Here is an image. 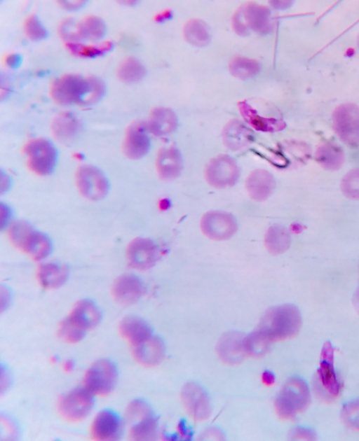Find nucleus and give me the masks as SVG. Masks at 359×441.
<instances>
[{
    "label": "nucleus",
    "instance_id": "de8ad7c7",
    "mask_svg": "<svg viewBox=\"0 0 359 441\" xmlns=\"http://www.w3.org/2000/svg\"><path fill=\"white\" fill-rule=\"evenodd\" d=\"M10 209L9 208L3 204L1 205V225L3 226L4 223H6L10 217Z\"/></svg>",
    "mask_w": 359,
    "mask_h": 441
},
{
    "label": "nucleus",
    "instance_id": "f3484780",
    "mask_svg": "<svg viewBox=\"0 0 359 441\" xmlns=\"http://www.w3.org/2000/svg\"><path fill=\"white\" fill-rule=\"evenodd\" d=\"M246 336L236 331L228 332L222 336L217 345V353L222 362L236 365L249 356Z\"/></svg>",
    "mask_w": 359,
    "mask_h": 441
},
{
    "label": "nucleus",
    "instance_id": "c85d7f7f",
    "mask_svg": "<svg viewBox=\"0 0 359 441\" xmlns=\"http://www.w3.org/2000/svg\"><path fill=\"white\" fill-rule=\"evenodd\" d=\"M79 126V120L73 113L63 112L58 114L53 120L51 130L58 141L67 142L76 135Z\"/></svg>",
    "mask_w": 359,
    "mask_h": 441
},
{
    "label": "nucleus",
    "instance_id": "cd10ccee",
    "mask_svg": "<svg viewBox=\"0 0 359 441\" xmlns=\"http://www.w3.org/2000/svg\"><path fill=\"white\" fill-rule=\"evenodd\" d=\"M68 269L60 264L47 262L41 265L36 276L40 285L46 289L60 287L67 279Z\"/></svg>",
    "mask_w": 359,
    "mask_h": 441
},
{
    "label": "nucleus",
    "instance_id": "ea45409f",
    "mask_svg": "<svg viewBox=\"0 0 359 441\" xmlns=\"http://www.w3.org/2000/svg\"><path fill=\"white\" fill-rule=\"evenodd\" d=\"M86 331L74 325L68 318L62 321L58 328V335L65 342L74 344L81 341Z\"/></svg>",
    "mask_w": 359,
    "mask_h": 441
},
{
    "label": "nucleus",
    "instance_id": "1a4fd4ad",
    "mask_svg": "<svg viewBox=\"0 0 359 441\" xmlns=\"http://www.w3.org/2000/svg\"><path fill=\"white\" fill-rule=\"evenodd\" d=\"M333 127L340 139L351 147L359 146V106L353 103L338 106L332 115Z\"/></svg>",
    "mask_w": 359,
    "mask_h": 441
},
{
    "label": "nucleus",
    "instance_id": "393cba45",
    "mask_svg": "<svg viewBox=\"0 0 359 441\" xmlns=\"http://www.w3.org/2000/svg\"><path fill=\"white\" fill-rule=\"evenodd\" d=\"M238 108L245 121L257 130L273 132L281 130L284 127V122L282 120L272 117L264 116L247 101L239 102Z\"/></svg>",
    "mask_w": 359,
    "mask_h": 441
},
{
    "label": "nucleus",
    "instance_id": "37998d69",
    "mask_svg": "<svg viewBox=\"0 0 359 441\" xmlns=\"http://www.w3.org/2000/svg\"><path fill=\"white\" fill-rule=\"evenodd\" d=\"M261 379L262 383L265 386H272L275 382V376L270 371H264L262 374Z\"/></svg>",
    "mask_w": 359,
    "mask_h": 441
},
{
    "label": "nucleus",
    "instance_id": "3c124183",
    "mask_svg": "<svg viewBox=\"0 0 359 441\" xmlns=\"http://www.w3.org/2000/svg\"><path fill=\"white\" fill-rule=\"evenodd\" d=\"M73 368V363L71 361H67L64 365V368L66 371H69Z\"/></svg>",
    "mask_w": 359,
    "mask_h": 441
},
{
    "label": "nucleus",
    "instance_id": "f8f14e48",
    "mask_svg": "<svg viewBox=\"0 0 359 441\" xmlns=\"http://www.w3.org/2000/svg\"><path fill=\"white\" fill-rule=\"evenodd\" d=\"M93 394L86 388H79L62 396L58 402V410L63 418L69 421L84 419L93 405Z\"/></svg>",
    "mask_w": 359,
    "mask_h": 441
},
{
    "label": "nucleus",
    "instance_id": "4c0bfd02",
    "mask_svg": "<svg viewBox=\"0 0 359 441\" xmlns=\"http://www.w3.org/2000/svg\"><path fill=\"white\" fill-rule=\"evenodd\" d=\"M341 419L347 428L359 431V398L344 405L341 411Z\"/></svg>",
    "mask_w": 359,
    "mask_h": 441
},
{
    "label": "nucleus",
    "instance_id": "8fccbe9b",
    "mask_svg": "<svg viewBox=\"0 0 359 441\" xmlns=\"http://www.w3.org/2000/svg\"><path fill=\"white\" fill-rule=\"evenodd\" d=\"M169 16H170V13H168L167 11H165V13H163V14L158 15L156 18V20L157 21H161L163 19H166L169 18Z\"/></svg>",
    "mask_w": 359,
    "mask_h": 441
},
{
    "label": "nucleus",
    "instance_id": "6e6552de",
    "mask_svg": "<svg viewBox=\"0 0 359 441\" xmlns=\"http://www.w3.org/2000/svg\"><path fill=\"white\" fill-rule=\"evenodd\" d=\"M27 165L31 171L39 175L50 174L56 164L57 152L54 146L47 139H34L29 141L23 148Z\"/></svg>",
    "mask_w": 359,
    "mask_h": 441
},
{
    "label": "nucleus",
    "instance_id": "0eeeda50",
    "mask_svg": "<svg viewBox=\"0 0 359 441\" xmlns=\"http://www.w3.org/2000/svg\"><path fill=\"white\" fill-rule=\"evenodd\" d=\"M126 419L130 424V437L134 440H147L154 438L158 420L151 407L144 401L135 400L126 410Z\"/></svg>",
    "mask_w": 359,
    "mask_h": 441
},
{
    "label": "nucleus",
    "instance_id": "2f4dec72",
    "mask_svg": "<svg viewBox=\"0 0 359 441\" xmlns=\"http://www.w3.org/2000/svg\"><path fill=\"white\" fill-rule=\"evenodd\" d=\"M223 139L226 146L231 149H239L246 146L252 141L251 132L238 121H231L223 132Z\"/></svg>",
    "mask_w": 359,
    "mask_h": 441
},
{
    "label": "nucleus",
    "instance_id": "bb28decb",
    "mask_svg": "<svg viewBox=\"0 0 359 441\" xmlns=\"http://www.w3.org/2000/svg\"><path fill=\"white\" fill-rule=\"evenodd\" d=\"M157 171L163 179L176 177L182 167L181 155L174 146L163 148L159 150L156 160Z\"/></svg>",
    "mask_w": 359,
    "mask_h": 441
},
{
    "label": "nucleus",
    "instance_id": "6ab92c4d",
    "mask_svg": "<svg viewBox=\"0 0 359 441\" xmlns=\"http://www.w3.org/2000/svg\"><path fill=\"white\" fill-rule=\"evenodd\" d=\"M148 130L147 125L140 121L130 125L126 132L123 145V150L127 158L137 160L147 153L150 148Z\"/></svg>",
    "mask_w": 359,
    "mask_h": 441
},
{
    "label": "nucleus",
    "instance_id": "a18cd8bd",
    "mask_svg": "<svg viewBox=\"0 0 359 441\" xmlns=\"http://www.w3.org/2000/svg\"><path fill=\"white\" fill-rule=\"evenodd\" d=\"M178 434L184 439L190 438L191 432L189 430L185 424L182 421L179 423L177 427Z\"/></svg>",
    "mask_w": 359,
    "mask_h": 441
},
{
    "label": "nucleus",
    "instance_id": "20e7f679",
    "mask_svg": "<svg viewBox=\"0 0 359 441\" xmlns=\"http://www.w3.org/2000/svg\"><path fill=\"white\" fill-rule=\"evenodd\" d=\"M310 402L306 383L299 377H292L283 386L275 400L274 407L280 419L292 420L298 413L308 408Z\"/></svg>",
    "mask_w": 359,
    "mask_h": 441
},
{
    "label": "nucleus",
    "instance_id": "603ef678",
    "mask_svg": "<svg viewBox=\"0 0 359 441\" xmlns=\"http://www.w3.org/2000/svg\"><path fill=\"white\" fill-rule=\"evenodd\" d=\"M357 43H358V46L359 48V34H358V36Z\"/></svg>",
    "mask_w": 359,
    "mask_h": 441
},
{
    "label": "nucleus",
    "instance_id": "c756f323",
    "mask_svg": "<svg viewBox=\"0 0 359 441\" xmlns=\"http://www.w3.org/2000/svg\"><path fill=\"white\" fill-rule=\"evenodd\" d=\"M316 160L324 169L331 171L339 169L344 161L341 148L333 142H325L316 152Z\"/></svg>",
    "mask_w": 359,
    "mask_h": 441
},
{
    "label": "nucleus",
    "instance_id": "c9c22d12",
    "mask_svg": "<svg viewBox=\"0 0 359 441\" xmlns=\"http://www.w3.org/2000/svg\"><path fill=\"white\" fill-rule=\"evenodd\" d=\"M117 74L121 80L132 83L140 80L144 76L145 69L139 60L130 57L119 64Z\"/></svg>",
    "mask_w": 359,
    "mask_h": 441
},
{
    "label": "nucleus",
    "instance_id": "aec40b11",
    "mask_svg": "<svg viewBox=\"0 0 359 441\" xmlns=\"http://www.w3.org/2000/svg\"><path fill=\"white\" fill-rule=\"evenodd\" d=\"M121 433V420L115 412L110 410L100 412L90 427L91 437L95 440H115L119 438Z\"/></svg>",
    "mask_w": 359,
    "mask_h": 441
},
{
    "label": "nucleus",
    "instance_id": "b1692460",
    "mask_svg": "<svg viewBox=\"0 0 359 441\" xmlns=\"http://www.w3.org/2000/svg\"><path fill=\"white\" fill-rule=\"evenodd\" d=\"M118 330L121 335L127 340L132 346L153 335L148 323L136 316H130L123 318L119 323Z\"/></svg>",
    "mask_w": 359,
    "mask_h": 441
},
{
    "label": "nucleus",
    "instance_id": "79ce46f5",
    "mask_svg": "<svg viewBox=\"0 0 359 441\" xmlns=\"http://www.w3.org/2000/svg\"><path fill=\"white\" fill-rule=\"evenodd\" d=\"M290 438L292 440H314L316 439V434L313 430L297 427L292 430Z\"/></svg>",
    "mask_w": 359,
    "mask_h": 441
},
{
    "label": "nucleus",
    "instance_id": "dca6fc26",
    "mask_svg": "<svg viewBox=\"0 0 359 441\" xmlns=\"http://www.w3.org/2000/svg\"><path fill=\"white\" fill-rule=\"evenodd\" d=\"M201 227L203 232L214 240H226L237 230V223L233 216L226 212L210 211L202 218Z\"/></svg>",
    "mask_w": 359,
    "mask_h": 441
},
{
    "label": "nucleus",
    "instance_id": "f704fd0d",
    "mask_svg": "<svg viewBox=\"0 0 359 441\" xmlns=\"http://www.w3.org/2000/svg\"><path fill=\"white\" fill-rule=\"evenodd\" d=\"M229 69L233 76L244 80L257 74L261 66L259 62L255 59L237 57L231 59Z\"/></svg>",
    "mask_w": 359,
    "mask_h": 441
},
{
    "label": "nucleus",
    "instance_id": "9d476101",
    "mask_svg": "<svg viewBox=\"0 0 359 441\" xmlns=\"http://www.w3.org/2000/svg\"><path fill=\"white\" fill-rule=\"evenodd\" d=\"M75 178L79 191L88 200H102L109 190V183L106 176L93 165L84 164L79 167Z\"/></svg>",
    "mask_w": 359,
    "mask_h": 441
},
{
    "label": "nucleus",
    "instance_id": "423d86ee",
    "mask_svg": "<svg viewBox=\"0 0 359 441\" xmlns=\"http://www.w3.org/2000/svg\"><path fill=\"white\" fill-rule=\"evenodd\" d=\"M232 23L235 31L240 35H247L250 30L265 34L273 29L269 9L252 2L237 10L233 16Z\"/></svg>",
    "mask_w": 359,
    "mask_h": 441
},
{
    "label": "nucleus",
    "instance_id": "a19ab883",
    "mask_svg": "<svg viewBox=\"0 0 359 441\" xmlns=\"http://www.w3.org/2000/svg\"><path fill=\"white\" fill-rule=\"evenodd\" d=\"M26 35L32 40L39 41L44 38L47 31L35 15L29 16L24 24Z\"/></svg>",
    "mask_w": 359,
    "mask_h": 441
},
{
    "label": "nucleus",
    "instance_id": "4be33fe9",
    "mask_svg": "<svg viewBox=\"0 0 359 441\" xmlns=\"http://www.w3.org/2000/svg\"><path fill=\"white\" fill-rule=\"evenodd\" d=\"M135 360L145 367L158 365L165 356V346L157 336L151 335L144 342L132 346Z\"/></svg>",
    "mask_w": 359,
    "mask_h": 441
},
{
    "label": "nucleus",
    "instance_id": "9b49d317",
    "mask_svg": "<svg viewBox=\"0 0 359 441\" xmlns=\"http://www.w3.org/2000/svg\"><path fill=\"white\" fill-rule=\"evenodd\" d=\"M116 369L109 360H100L94 363L84 375V386L92 394L106 396L114 387L116 381Z\"/></svg>",
    "mask_w": 359,
    "mask_h": 441
},
{
    "label": "nucleus",
    "instance_id": "49530a36",
    "mask_svg": "<svg viewBox=\"0 0 359 441\" xmlns=\"http://www.w3.org/2000/svg\"><path fill=\"white\" fill-rule=\"evenodd\" d=\"M83 1H60V4L62 6L67 9H75L83 4Z\"/></svg>",
    "mask_w": 359,
    "mask_h": 441
},
{
    "label": "nucleus",
    "instance_id": "f03ea898",
    "mask_svg": "<svg viewBox=\"0 0 359 441\" xmlns=\"http://www.w3.org/2000/svg\"><path fill=\"white\" fill-rule=\"evenodd\" d=\"M104 92V84L100 78L73 74L55 79L50 89L52 99L60 105H91L99 101Z\"/></svg>",
    "mask_w": 359,
    "mask_h": 441
},
{
    "label": "nucleus",
    "instance_id": "4468645a",
    "mask_svg": "<svg viewBox=\"0 0 359 441\" xmlns=\"http://www.w3.org/2000/svg\"><path fill=\"white\" fill-rule=\"evenodd\" d=\"M104 32V23L100 18L93 15L88 16L76 24L67 20L60 27L61 36L68 40H97L102 38Z\"/></svg>",
    "mask_w": 359,
    "mask_h": 441
},
{
    "label": "nucleus",
    "instance_id": "09e8293b",
    "mask_svg": "<svg viewBox=\"0 0 359 441\" xmlns=\"http://www.w3.org/2000/svg\"><path fill=\"white\" fill-rule=\"evenodd\" d=\"M352 302L355 309L359 314V286L353 293Z\"/></svg>",
    "mask_w": 359,
    "mask_h": 441
},
{
    "label": "nucleus",
    "instance_id": "a878e982",
    "mask_svg": "<svg viewBox=\"0 0 359 441\" xmlns=\"http://www.w3.org/2000/svg\"><path fill=\"white\" fill-rule=\"evenodd\" d=\"M275 183L273 176L266 171L256 170L249 175L246 188L250 196L256 201L267 199L273 192Z\"/></svg>",
    "mask_w": 359,
    "mask_h": 441
},
{
    "label": "nucleus",
    "instance_id": "ddd939ff",
    "mask_svg": "<svg viewBox=\"0 0 359 441\" xmlns=\"http://www.w3.org/2000/svg\"><path fill=\"white\" fill-rule=\"evenodd\" d=\"M181 399L188 414L196 421H203L211 414V405L205 391L197 384L189 382L182 390Z\"/></svg>",
    "mask_w": 359,
    "mask_h": 441
},
{
    "label": "nucleus",
    "instance_id": "a211bd4d",
    "mask_svg": "<svg viewBox=\"0 0 359 441\" xmlns=\"http://www.w3.org/2000/svg\"><path fill=\"white\" fill-rule=\"evenodd\" d=\"M239 175L234 160L227 155H220L210 161L205 171L208 183L215 188L233 185Z\"/></svg>",
    "mask_w": 359,
    "mask_h": 441
},
{
    "label": "nucleus",
    "instance_id": "412c9836",
    "mask_svg": "<svg viewBox=\"0 0 359 441\" xmlns=\"http://www.w3.org/2000/svg\"><path fill=\"white\" fill-rule=\"evenodd\" d=\"M144 286L142 281L133 274H123L118 277L112 286V295L119 304L128 305L137 302L144 294Z\"/></svg>",
    "mask_w": 359,
    "mask_h": 441
},
{
    "label": "nucleus",
    "instance_id": "39448f33",
    "mask_svg": "<svg viewBox=\"0 0 359 441\" xmlns=\"http://www.w3.org/2000/svg\"><path fill=\"white\" fill-rule=\"evenodd\" d=\"M334 349L330 342L324 344L320 354V367L317 370L314 388L320 398L332 401L337 398L342 388L334 368Z\"/></svg>",
    "mask_w": 359,
    "mask_h": 441
},
{
    "label": "nucleus",
    "instance_id": "7c9ffc66",
    "mask_svg": "<svg viewBox=\"0 0 359 441\" xmlns=\"http://www.w3.org/2000/svg\"><path fill=\"white\" fill-rule=\"evenodd\" d=\"M147 126L149 130L154 134L165 135L175 130L177 126V118L171 110L156 108L151 112Z\"/></svg>",
    "mask_w": 359,
    "mask_h": 441
},
{
    "label": "nucleus",
    "instance_id": "473e14b6",
    "mask_svg": "<svg viewBox=\"0 0 359 441\" xmlns=\"http://www.w3.org/2000/svg\"><path fill=\"white\" fill-rule=\"evenodd\" d=\"M264 242L267 251L271 254L279 255L290 247V237L285 227L275 225L267 230Z\"/></svg>",
    "mask_w": 359,
    "mask_h": 441
},
{
    "label": "nucleus",
    "instance_id": "c03bdc74",
    "mask_svg": "<svg viewBox=\"0 0 359 441\" xmlns=\"http://www.w3.org/2000/svg\"><path fill=\"white\" fill-rule=\"evenodd\" d=\"M6 63L10 67H16L20 63V57L16 54H11L6 57Z\"/></svg>",
    "mask_w": 359,
    "mask_h": 441
},
{
    "label": "nucleus",
    "instance_id": "f257e3e1",
    "mask_svg": "<svg viewBox=\"0 0 359 441\" xmlns=\"http://www.w3.org/2000/svg\"><path fill=\"white\" fill-rule=\"evenodd\" d=\"M301 326V313L294 304L271 307L265 312L256 329L246 336L249 357H260L267 352L271 344L294 337Z\"/></svg>",
    "mask_w": 359,
    "mask_h": 441
},
{
    "label": "nucleus",
    "instance_id": "7ed1b4c3",
    "mask_svg": "<svg viewBox=\"0 0 359 441\" xmlns=\"http://www.w3.org/2000/svg\"><path fill=\"white\" fill-rule=\"evenodd\" d=\"M11 242L34 260L46 258L53 248L50 238L25 221H17L8 229Z\"/></svg>",
    "mask_w": 359,
    "mask_h": 441
},
{
    "label": "nucleus",
    "instance_id": "72a5a7b5",
    "mask_svg": "<svg viewBox=\"0 0 359 441\" xmlns=\"http://www.w3.org/2000/svg\"><path fill=\"white\" fill-rule=\"evenodd\" d=\"M183 34L187 42L196 46H205L210 40L206 24L198 19L188 21L184 27Z\"/></svg>",
    "mask_w": 359,
    "mask_h": 441
},
{
    "label": "nucleus",
    "instance_id": "58836bf2",
    "mask_svg": "<svg viewBox=\"0 0 359 441\" xmlns=\"http://www.w3.org/2000/svg\"><path fill=\"white\" fill-rule=\"evenodd\" d=\"M342 193L351 200H359V169L347 172L341 181Z\"/></svg>",
    "mask_w": 359,
    "mask_h": 441
},
{
    "label": "nucleus",
    "instance_id": "5701e85b",
    "mask_svg": "<svg viewBox=\"0 0 359 441\" xmlns=\"http://www.w3.org/2000/svg\"><path fill=\"white\" fill-rule=\"evenodd\" d=\"M67 318L76 327L86 332L100 323L101 313L92 300L84 299L74 304Z\"/></svg>",
    "mask_w": 359,
    "mask_h": 441
},
{
    "label": "nucleus",
    "instance_id": "2eb2a0df",
    "mask_svg": "<svg viewBox=\"0 0 359 441\" xmlns=\"http://www.w3.org/2000/svg\"><path fill=\"white\" fill-rule=\"evenodd\" d=\"M126 257L130 266L133 268L147 270L152 267L158 260L159 250L152 240L138 237L129 243Z\"/></svg>",
    "mask_w": 359,
    "mask_h": 441
},
{
    "label": "nucleus",
    "instance_id": "e433bc0d",
    "mask_svg": "<svg viewBox=\"0 0 359 441\" xmlns=\"http://www.w3.org/2000/svg\"><path fill=\"white\" fill-rule=\"evenodd\" d=\"M66 46L72 54L81 57L100 55L112 48V43L109 41L102 43L100 46H85L75 42H68Z\"/></svg>",
    "mask_w": 359,
    "mask_h": 441
}]
</instances>
